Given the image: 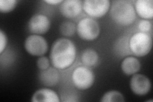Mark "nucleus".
Segmentation results:
<instances>
[{
    "label": "nucleus",
    "mask_w": 153,
    "mask_h": 102,
    "mask_svg": "<svg viewBox=\"0 0 153 102\" xmlns=\"http://www.w3.org/2000/svg\"><path fill=\"white\" fill-rule=\"evenodd\" d=\"M129 41L130 40L126 36H121L117 40L114 45V52L117 57L122 58L132 54Z\"/></svg>",
    "instance_id": "nucleus-15"
},
{
    "label": "nucleus",
    "mask_w": 153,
    "mask_h": 102,
    "mask_svg": "<svg viewBox=\"0 0 153 102\" xmlns=\"http://www.w3.org/2000/svg\"><path fill=\"white\" fill-rule=\"evenodd\" d=\"M33 102H59L60 100L56 92L51 89L43 88L36 91L32 96Z\"/></svg>",
    "instance_id": "nucleus-12"
},
{
    "label": "nucleus",
    "mask_w": 153,
    "mask_h": 102,
    "mask_svg": "<svg viewBox=\"0 0 153 102\" xmlns=\"http://www.w3.org/2000/svg\"><path fill=\"white\" fill-rule=\"evenodd\" d=\"M140 63L135 57H126L121 63V69L127 75L135 74L140 69Z\"/></svg>",
    "instance_id": "nucleus-14"
},
{
    "label": "nucleus",
    "mask_w": 153,
    "mask_h": 102,
    "mask_svg": "<svg viewBox=\"0 0 153 102\" xmlns=\"http://www.w3.org/2000/svg\"><path fill=\"white\" fill-rule=\"evenodd\" d=\"M152 45L151 36L147 33L142 32L134 34L129 41V45L132 54L138 57H143L149 54Z\"/></svg>",
    "instance_id": "nucleus-3"
},
{
    "label": "nucleus",
    "mask_w": 153,
    "mask_h": 102,
    "mask_svg": "<svg viewBox=\"0 0 153 102\" xmlns=\"http://www.w3.org/2000/svg\"><path fill=\"white\" fill-rule=\"evenodd\" d=\"M17 2L16 0H1L0 1V12L1 13L12 12L16 8Z\"/></svg>",
    "instance_id": "nucleus-19"
},
{
    "label": "nucleus",
    "mask_w": 153,
    "mask_h": 102,
    "mask_svg": "<svg viewBox=\"0 0 153 102\" xmlns=\"http://www.w3.org/2000/svg\"><path fill=\"white\" fill-rule=\"evenodd\" d=\"M63 1H62V0H45V1H44V2L49 4H57Z\"/></svg>",
    "instance_id": "nucleus-23"
},
{
    "label": "nucleus",
    "mask_w": 153,
    "mask_h": 102,
    "mask_svg": "<svg viewBox=\"0 0 153 102\" xmlns=\"http://www.w3.org/2000/svg\"><path fill=\"white\" fill-rule=\"evenodd\" d=\"M59 10L64 17L68 19L75 18L82 11V3L79 0H66L61 3Z\"/></svg>",
    "instance_id": "nucleus-10"
},
{
    "label": "nucleus",
    "mask_w": 153,
    "mask_h": 102,
    "mask_svg": "<svg viewBox=\"0 0 153 102\" xmlns=\"http://www.w3.org/2000/svg\"><path fill=\"white\" fill-rule=\"evenodd\" d=\"M75 57L76 48L71 40L61 38L52 44L50 59L56 68L60 70L68 68L74 63Z\"/></svg>",
    "instance_id": "nucleus-1"
},
{
    "label": "nucleus",
    "mask_w": 153,
    "mask_h": 102,
    "mask_svg": "<svg viewBox=\"0 0 153 102\" xmlns=\"http://www.w3.org/2000/svg\"><path fill=\"white\" fill-rule=\"evenodd\" d=\"M78 35L84 40L93 41L98 37L100 28L98 23L91 18H84L81 20L76 28Z\"/></svg>",
    "instance_id": "nucleus-4"
},
{
    "label": "nucleus",
    "mask_w": 153,
    "mask_h": 102,
    "mask_svg": "<svg viewBox=\"0 0 153 102\" xmlns=\"http://www.w3.org/2000/svg\"><path fill=\"white\" fill-rule=\"evenodd\" d=\"M81 61L86 66H93L98 61V53L91 48H88L82 54Z\"/></svg>",
    "instance_id": "nucleus-16"
},
{
    "label": "nucleus",
    "mask_w": 153,
    "mask_h": 102,
    "mask_svg": "<svg viewBox=\"0 0 153 102\" xmlns=\"http://www.w3.org/2000/svg\"><path fill=\"white\" fill-rule=\"evenodd\" d=\"M151 87V81L142 74H134L130 80V88L134 94L138 96L146 95Z\"/></svg>",
    "instance_id": "nucleus-9"
},
{
    "label": "nucleus",
    "mask_w": 153,
    "mask_h": 102,
    "mask_svg": "<svg viewBox=\"0 0 153 102\" xmlns=\"http://www.w3.org/2000/svg\"><path fill=\"white\" fill-rule=\"evenodd\" d=\"M7 37L5 33L2 30H0V54H2L4 48H6L7 45Z\"/></svg>",
    "instance_id": "nucleus-22"
},
{
    "label": "nucleus",
    "mask_w": 153,
    "mask_h": 102,
    "mask_svg": "<svg viewBox=\"0 0 153 102\" xmlns=\"http://www.w3.org/2000/svg\"><path fill=\"white\" fill-rule=\"evenodd\" d=\"M25 47L30 54L35 56H42L47 52L48 43L43 36L32 35L26 39Z\"/></svg>",
    "instance_id": "nucleus-6"
},
{
    "label": "nucleus",
    "mask_w": 153,
    "mask_h": 102,
    "mask_svg": "<svg viewBox=\"0 0 153 102\" xmlns=\"http://www.w3.org/2000/svg\"><path fill=\"white\" fill-rule=\"evenodd\" d=\"M59 31L62 35L65 36H72L76 31L75 24L72 22L66 21L61 24Z\"/></svg>",
    "instance_id": "nucleus-18"
},
{
    "label": "nucleus",
    "mask_w": 153,
    "mask_h": 102,
    "mask_svg": "<svg viewBox=\"0 0 153 102\" xmlns=\"http://www.w3.org/2000/svg\"><path fill=\"white\" fill-rule=\"evenodd\" d=\"M38 79L44 86L53 87L59 81V74L55 68L49 67L46 70H40Z\"/></svg>",
    "instance_id": "nucleus-11"
},
{
    "label": "nucleus",
    "mask_w": 153,
    "mask_h": 102,
    "mask_svg": "<svg viewBox=\"0 0 153 102\" xmlns=\"http://www.w3.org/2000/svg\"><path fill=\"white\" fill-rule=\"evenodd\" d=\"M36 65L40 70H44L49 68L50 63L46 57H40L37 60Z\"/></svg>",
    "instance_id": "nucleus-21"
},
{
    "label": "nucleus",
    "mask_w": 153,
    "mask_h": 102,
    "mask_svg": "<svg viewBox=\"0 0 153 102\" xmlns=\"http://www.w3.org/2000/svg\"><path fill=\"white\" fill-rule=\"evenodd\" d=\"M100 101L103 102H123L125 100L120 92L117 91H110L103 96Z\"/></svg>",
    "instance_id": "nucleus-17"
},
{
    "label": "nucleus",
    "mask_w": 153,
    "mask_h": 102,
    "mask_svg": "<svg viewBox=\"0 0 153 102\" xmlns=\"http://www.w3.org/2000/svg\"><path fill=\"white\" fill-rule=\"evenodd\" d=\"M111 2L108 0H85L83 2V9L89 16L100 18L108 11Z\"/></svg>",
    "instance_id": "nucleus-7"
},
{
    "label": "nucleus",
    "mask_w": 153,
    "mask_h": 102,
    "mask_svg": "<svg viewBox=\"0 0 153 102\" xmlns=\"http://www.w3.org/2000/svg\"><path fill=\"white\" fill-rule=\"evenodd\" d=\"M138 30L140 31L142 33H147L149 32L152 30V24L150 21L147 20H142L140 21L138 24Z\"/></svg>",
    "instance_id": "nucleus-20"
},
{
    "label": "nucleus",
    "mask_w": 153,
    "mask_h": 102,
    "mask_svg": "<svg viewBox=\"0 0 153 102\" xmlns=\"http://www.w3.org/2000/svg\"><path fill=\"white\" fill-rule=\"evenodd\" d=\"M135 10L140 17L149 19L153 17V1L152 0H138L135 3Z\"/></svg>",
    "instance_id": "nucleus-13"
},
{
    "label": "nucleus",
    "mask_w": 153,
    "mask_h": 102,
    "mask_svg": "<svg viewBox=\"0 0 153 102\" xmlns=\"http://www.w3.org/2000/svg\"><path fill=\"white\" fill-rule=\"evenodd\" d=\"M110 15L115 22L123 26L130 25L136 19L135 8L127 1H114Z\"/></svg>",
    "instance_id": "nucleus-2"
},
{
    "label": "nucleus",
    "mask_w": 153,
    "mask_h": 102,
    "mask_svg": "<svg viewBox=\"0 0 153 102\" xmlns=\"http://www.w3.org/2000/svg\"><path fill=\"white\" fill-rule=\"evenodd\" d=\"M51 28V22L47 16L42 14H36L29 21L28 28L35 35H44Z\"/></svg>",
    "instance_id": "nucleus-8"
},
{
    "label": "nucleus",
    "mask_w": 153,
    "mask_h": 102,
    "mask_svg": "<svg viewBox=\"0 0 153 102\" xmlns=\"http://www.w3.org/2000/svg\"><path fill=\"white\" fill-rule=\"evenodd\" d=\"M94 79L93 71L86 67L79 66L73 71V82L76 88L80 90H86L91 87Z\"/></svg>",
    "instance_id": "nucleus-5"
}]
</instances>
